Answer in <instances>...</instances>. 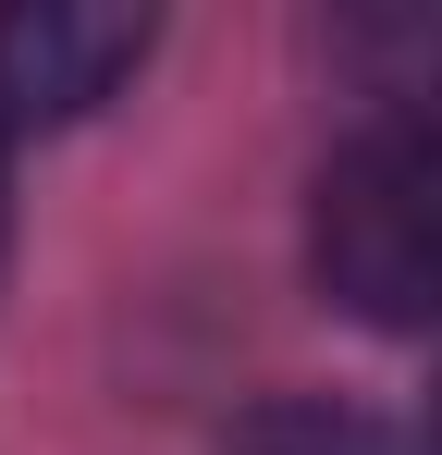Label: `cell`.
I'll list each match as a JSON object with an SVG mask.
<instances>
[{
  "label": "cell",
  "mask_w": 442,
  "mask_h": 455,
  "mask_svg": "<svg viewBox=\"0 0 442 455\" xmlns=\"http://www.w3.org/2000/svg\"><path fill=\"white\" fill-rule=\"evenodd\" d=\"M344 50H357L368 75H381V99L393 111H442V12H368V25H344Z\"/></svg>",
  "instance_id": "obj_3"
},
{
  "label": "cell",
  "mask_w": 442,
  "mask_h": 455,
  "mask_svg": "<svg viewBox=\"0 0 442 455\" xmlns=\"http://www.w3.org/2000/svg\"><path fill=\"white\" fill-rule=\"evenodd\" d=\"M136 62H147V12L123 0H12L0 12V136L86 124Z\"/></svg>",
  "instance_id": "obj_2"
},
{
  "label": "cell",
  "mask_w": 442,
  "mask_h": 455,
  "mask_svg": "<svg viewBox=\"0 0 442 455\" xmlns=\"http://www.w3.org/2000/svg\"><path fill=\"white\" fill-rule=\"evenodd\" d=\"M307 271L368 332H442V111H381L320 160Z\"/></svg>",
  "instance_id": "obj_1"
},
{
  "label": "cell",
  "mask_w": 442,
  "mask_h": 455,
  "mask_svg": "<svg viewBox=\"0 0 442 455\" xmlns=\"http://www.w3.org/2000/svg\"><path fill=\"white\" fill-rule=\"evenodd\" d=\"M221 455H393V443H381V419H357V406H258Z\"/></svg>",
  "instance_id": "obj_4"
},
{
  "label": "cell",
  "mask_w": 442,
  "mask_h": 455,
  "mask_svg": "<svg viewBox=\"0 0 442 455\" xmlns=\"http://www.w3.org/2000/svg\"><path fill=\"white\" fill-rule=\"evenodd\" d=\"M0 259H12V136H0Z\"/></svg>",
  "instance_id": "obj_5"
}]
</instances>
